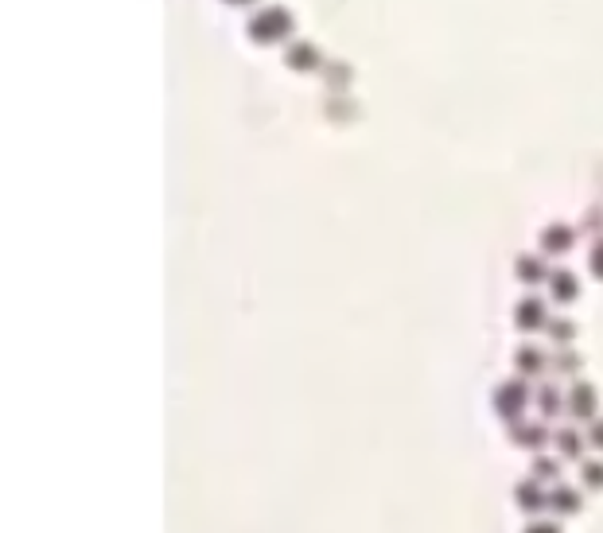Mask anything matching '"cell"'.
<instances>
[{"mask_svg": "<svg viewBox=\"0 0 603 533\" xmlns=\"http://www.w3.org/2000/svg\"><path fill=\"white\" fill-rule=\"evenodd\" d=\"M245 32H250V39H258V44H281L292 32V12L284 4H265L250 16Z\"/></svg>", "mask_w": 603, "mask_h": 533, "instance_id": "1", "label": "cell"}, {"mask_svg": "<svg viewBox=\"0 0 603 533\" xmlns=\"http://www.w3.org/2000/svg\"><path fill=\"white\" fill-rule=\"evenodd\" d=\"M526 405H529V386L522 382V378H510V382H503L495 389V409H498V417H506V420H518L526 413Z\"/></svg>", "mask_w": 603, "mask_h": 533, "instance_id": "2", "label": "cell"}, {"mask_svg": "<svg viewBox=\"0 0 603 533\" xmlns=\"http://www.w3.org/2000/svg\"><path fill=\"white\" fill-rule=\"evenodd\" d=\"M514 323L522 327V331H541V327H549V307L541 296H522L514 307Z\"/></svg>", "mask_w": 603, "mask_h": 533, "instance_id": "3", "label": "cell"}, {"mask_svg": "<svg viewBox=\"0 0 603 533\" xmlns=\"http://www.w3.org/2000/svg\"><path fill=\"white\" fill-rule=\"evenodd\" d=\"M565 409L580 420H596V409H599L596 389H591L588 382H572V389L565 394Z\"/></svg>", "mask_w": 603, "mask_h": 533, "instance_id": "4", "label": "cell"}, {"mask_svg": "<svg viewBox=\"0 0 603 533\" xmlns=\"http://www.w3.org/2000/svg\"><path fill=\"white\" fill-rule=\"evenodd\" d=\"M284 63H289L292 70H315V67H323V55L315 44H308V39H292V44L284 47Z\"/></svg>", "mask_w": 603, "mask_h": 533, "instance_id": "5", "label": "cell"}, {"mask_svg": "<svg viewBox=\"0 0 603 533\" xmlns=\"http://www.w3.org/2000/svg\"><path fill=\"white\" fill-rule=\"evenodd\" d=\"M514 502H518V510H526V514H541V510L549 506V495L537 487V479H526V483L514 487Z\"/></svg>", "mask_w": 603, "mask_h": 533, "instance_id": "6", "label": "cell"}, {"mask_svg": "<svg viewBox=\"0 0 603 533\" xmlns=\"http://www.w3.org/2000/svg\"><path fill=\"white\" fill-rule=\"evenodd\" d=\"M549 296H553L557 304L576 300V296H580V281H576V273H568V269H553V273H549Z\"/></svg>", "mask_w": 603, "mask_h": 533, "instance_id": "7", "label": "cell"}, {"mask_svg": "<svg viewBox=\"0 0 603 533\" xmlns=\"http://www.w3.org/2000/svg\"><path fill=\"white\" fill-rule=\"evenodd\" d=\"M572 245V227H565V222H553V227L541 230V250L545 253H565Z\"/></svg>", "mask_w": 603, "mask_h": 533, "instance_id": "8", "label": "cell"}, {"mask_svg": "<svg viewBox=\"0 0 603 533\" xmlns=\"http://www.w3.org/2000/svg\"><path fill=\"white\" fill-rule=\"evenodd\" d=\"M514 273H518V281H522V284H541V281H549L545 261L534 258V253H522V258H518V265H514Z\"/></svg>", "mask_w": 603, "mask_h": 533, "instance_id": "9", "label": "cell"}, {"mask_svg": "<svg viewBox=\"0 0 603 533\" xmlns=\"http://www.w3.org/2000/svg\"><path fill=\"white\" fill-rule=\"evenodd\" d=\"M549 510H557V514H576V510H580V490L557 487L553 495H549Z\"/></svg>", "mask_w": 603, "mask_h": 533, "instance_id": "10", "label": "cell"}, {"mask_svg": "<svg viewBox=\"0 0 603 533\" xmlns=\"http://www.w3.org/2000/svg\"><path fill=\"white\" fill-rule=\"evenodd\" d=\"M514 362H518V370H522V374H541V370H545V354H541L537 346H518Z\"/></svg>", "mask_w": 603, "mask_h": 533, "instance_id": "11", "label": "cell"}, {"mask_svg": "<svg viewBox=\"0 0 603 533\" xmlns=\"http://www.w3.org/2000/svg\"><path fill=\"white\" fill-rule=\"evenodd\" d=\"M514 440L522 448H534L537 452V448H545V428L541 425H514Z\"/></svg>", "mask_w": 603, "mask_h": 533, "instance_id": "12", "label": "cell"}, {"mask_svg": "<svg viewBox=\"0 0 603 533\" xmlns=\"http://www.w3.org/2000/svg\"><path fill=\"white\" fill-rule=\"evenodd\" d=\"M557 452L565 456V459H580V456H584V436H580V433H560L557 436Z\"/></svg>", "mask_w": 603, "mask_h": 533, "instance_id": "13", "label": "cell"}, {"mask_svg": "<svg viewBox=\"0 0 603 533\" xmlns=\"http://www.w3.org/2000/svg\"><path fill=\"white\" fill-rule=\"evenodd\" d=\"M537 402H541L545 413H560V409H565V394H560L557 386H541L537 389Z\"/></svg>", "mask_w": 603, "mask_h": 533, "instance_id": "14", "label": "cell"}, {"mask_svg": "<svg viewBox=\"0 0 603 533\" xmlns=\"http://www.w3.org/2000/svg\"><path fill=\"white\" fill-rule=\"evenodd\" d=\"M549 335H553L557 343H572V335H576V323H572V320H549Z\"/></svg>", "mask_w": 603, "mask_h": 533, "instance_id": "15", "label": "cell"}, {"mask_svg": "<svg viewBox=\"0 0 603 533\" xmlns=\"http://www.w3.org/2000/svg\"><path fill=\"white\" fill-rule=\"evenodd\" d=\"M580 475H584L588 490H603V464H584L580 467Z\"/></svg>", "mask_w": 603, "mask_h": 533, "instance_id": "16", "label": "cell"}, {"mask_svg": "<svg viewBox=\"0 0 603 533\" xmlns=\"http://www.w3.org/2000/svg\"><path fill=\"white\" fill-rule=\"evenodd\" d=\"M327 82H331V86H346V82H351V67L327 63Z\"/></svg>", "mask_w": 603, "mask_h": 533, "instance_id": "17", "label": "cell"}, {"mask_svg": "<svg viewBox=\"0 0 603 533\" xmlns=\"http://www.w3.org/2000/svg\"><path fill=\"white\" fill-rule=\"evenodd\" d=\"M557 370H568V374H576V370H580V358H576V354H572V351H568V346H565V351H560V354H557Z\"/></svg>", "mask_w": 603, "mask_h": 533, "instance_id": "18", "label": "cell"}, {"mask_svg": "<svg viewBox=\"0 0 603 533\" xmlns=\"http://www.w3.org/2000/svg\"><path fill=\"white\" fill-rule=\"evenodd\" d=\"M588 448H599V452H603V417L591 420V428H588Z\"/></svg>", "mask_w": 603, "mask_h": 533, "instance_id": "19", "label": "cell"}, {"mask_svg": "<svg viewBox=\"0 0 603 533\" xmlns=\"http://www.w3.org/2000/svg\"><path fill=\"white\" fill-rule=\"evenodd\" d=\"M534 479H557V464H553V459H537V464H534Z\"/></svg>", "mask_w": 603, "mask_h": 533, "instance_id": "20", "label": "cell"}, {"mask_svg": "<svg viewBox=\"0 0 603 533\" xmlns=\"http://www.w3.org/2000/svg\"><path fill=\"white\" fill-rule=\"evenodd\" d=\"M588 265H591V273H596L599 281H603V242L591 245V258H588Z\"/></svg>", "mask_w": 603, "mask_h": 533, "instance_id": "21", "label": "cell"}, {"mask_svg": "<svg viewBox=\"0 0 603 533\" xmlns=\"http://www.w3.org/2000/svg\"><path fill=\"white\" fill-rule=\"evenodd\" d=\"M526 533H560V526H553V521H534V526H526Z\"/></svg>", "mask_w": 603, "mask_h": 533, "instance_id": "22", "label": "cell"}, {"mask_svg": "<svg viewBox=\"0 0 603 533\" xmlns=\"http://www.w3.org/2000/svg\"><path fill=\"white\" fill-rule=\"evenodd\" d=\"M230 4H250V0H230Z\"/></svg>", "mask_w": 603, "mask_h": 533, "instance_id": "23", "label": "cell"}]
</instances>
